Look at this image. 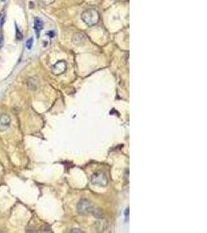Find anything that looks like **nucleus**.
I'll return each instance as SVG.
<instances>
[{
  "mask_svg": "<svg viewBox=\"0 0 207 233\" xmlns=\"http://www.w3.org/2000/svg\"><path fill=\"white\" fill-rule=\"evenodd\" d=\"M99 19H100V16L99 12L94 9H88L83 12L82 14V21L88 26H92L97 24Z\"/></svg>",
  "mask_w": 207,
  "mask_h": 233,
  "instance_id": "f257e3e1",
  "label": "nucleus"
},
{
  "mask_svg": "<svg viewBox=\"0 0 207 233\" xmlns=\"http://www.w3.org/2000/svg\"><path fill=\"white\" fill-rule=\"evenodd\" d=\"M92 183L95 185H99V186H106L108 183V178L104 173H96L92 177Z\"/></svg>",
  "mask_w": 207,
  "mask_h": 233,
  "instance_id": "f03ea898",
  "label": "nucleus"
},
{
  "mask_svg": "<svg viewBox=\"0 0 207 233\" xmlns=\"http://www.w3.org/2000/svg\"><path fill=\"white\" fill-rule=\"evenodd\" d=\"M67 69V63L64 61H59L53 66L52 72L56 75L63 74Z\"/></svg>",
  "mask_w": 207,
  "mask_h": 233,
  "instance_id": "7ed1b4c3",
  "label": "nucleus"
},
{
  "mask_svg": "<svg viewBox=\"0 0 207 233\" xmlns=\"http://www.w3.org/2000/svg\"><path fill=\"white\" fill-rule=\"evenodd\" d=\"M11 124V118L6 113L0 115V132H5L10 128Z\"/></svg>",
  "mask_w": 207,
  "mask_h": 233,
  "instance_id": "20e7f679",
  "label": "nucleus"
},
{
  "mask_svg": "<svg viewBox=\"0 0 207 233\" xmlns=\"http://www.w3.org/2000/svg\"><path fill=\"white\" fill-rule=\"evenodd\" d=\"M92 205L86 199H82V201L79 202V205H78V209L80 214H85L86 213H88L90 210H91Z\"/></svg>",
  "mask_w": 207,
  "mask_h": 233,
  "instance_id": "39448f33",
  "label": "nucleus"
},
{
  "mask_svg": "<svg viewBox=\"0 0 207 233\" xmlns=\"http://www.w3.org/2000/svg\"><path fill=\"white\" fill-rule=\"evenodd\" d=\"M44 27V23L43 21L41 20L40 18L38 17H36L35 20H34V29H35L36 34L37 36L39 37L40 34V31L42 30Z\"/></svg>",
  "mask_w": 207,
  "mask_h": 233,
  "instance_id": "423d86ee",
  "label": "nucleus"
},
{
  "mask_svg": "<svg viewBox=\"0 0 207 233\" xmlns=\"http://www.w3.org/2000/svg\"><path fill=\"white\" fill-rule=\"evenodd\" d=\"M86 39V37L84 34H77L73 38V41L75 44H82Z\"/></svg>",
  "mask_w": 207,
  "mask_h": 233,
  "instance_id": "0eeeda50",
  "label": "nucleus"
},
{
  "mask_svg": "<svg viewBox=\"0 0 207 233\" xmlns=\"http://www.w3.org/2000/svg\"><path fill=\"white\" fill-rule=\"evenodd\" d=\"M33 44H34V39H33V38H29L26 42V48L28 49V50H30V49L32 48V47H33Z\"/></svg>",
  "mask_w": 207,
  "mask_h": 233,
  "instance_id": "6e6552de",
  "label": "nucleus"
},
{
  "mask_svg": "<svg viewBox=\"0 0 207 233\" xmlns=\"http://www.w3.org/2000/svg\"><path fill=\"white\" fill-rule=\"evenodd\" d=\"M28 83H31V84H30H30L28 85L29 88L34 89H34H35L37 88H38V85H37V83H36V84H34V83H37V81L34 80V79H30V80H29V81H28Z\"/></svg>",
  "mask_w": 207,
  "mask_h": 233,
  "instance_id": "1a4fd4ad",
  "label": "nucleus"
},
{
  "mask_svg": "<svg viewBox=\"0 0 207 233\" xmlns=\"http://www.w3.org/2000/svg\"><path fill=\"white\" fill-rule=\"evenodd\" d=\"M40 1L45 6H49V5L54 3L55 0H40Z\"/></svg>",
  "mask_w": 207,
  "mask_h": 233,
  "instance_id": "9d476101",
  "label": "nucleus"
},
{
  "mask_svg": "<svg viewBox=\"0 0 207 233\" xmlns=\"http://www.w3.org/2000/svg\"><path fill=\"white\" fill-rule=\"evenodd\" d=\"M2 2H5V1H6V0H2Z\"/></svg>",
  "mask_w": 207,
  "mask_h": 233,
  "instance_id": "9b49d317",
  "label": "nucleus"
}]
</instances>
